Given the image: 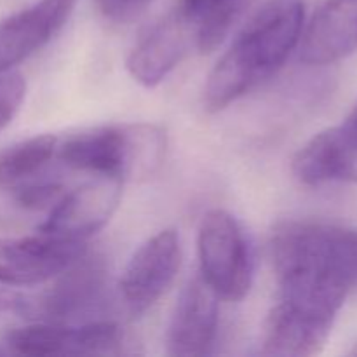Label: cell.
<instances>
[{
	"instance_id": "1",
	"label": "cell",
	"mask_w": 357,
	"mask_h": 357,
	"mask_svg": "<svg viewBox=\"0 0 357 357\" xmlns=\"http://www.w3.org/2000/svg\"><path fill=\"white\" fill-rule=\"evenodd\" d=\"M303 26L302 0H271L260 7L209 73L206 108L225 110L274 75L300 44Z\"/></svg>"
},
{
	"instance_id": "2",
	"label": "cell",
	"mask_w": 357,
	"mask_h": 357,
	"mask_svg": "<svg viewBox=\"0 0 357 357\" xmlns=\"http://www.w3.org/2000/svg\"><path fill=\"white\" fill-rule=\"evenodd\" d=\"M278 281H317L351 293L357 288V227L286 222L271 243Z\"/></svg>"
},
{
	"instance_id": "3",
	"label": "cell",
	"mask_w": 357,
	"mask_h": 357,
	"mask_svg": "<svg viewBox=\"0 0 357 357\" xmlns=\"http://www.w3.org/2000/svg\"><path fill=\"white\" fill-rule=\"evenodd\" d=\"M167 136L160 126H101L59 139L56 159L66 167L119 180L149 178L162 166Z\"/></svg>"
},
{
	"instance_id": "4",
	"label": "cell",
	"mask_w": 357,
	"mask_h": 357,
	"mask_svg": "<svg viewBox=\"0 0 357 357\" xmlns=\"http://www.w3.org/2000/svg\"><path fill=\"white\" fill-rule=\"evenodd\" d=\"M344 303L303 293H281L265 321L264 354L307 357L319 354L330 340Z\"/></svg>"
},
{
	"instance_id": "5",
	"label": "cell",
	"mask_w": 357,
	"mask_h": 357,
	"mask_svg": "<svg viewBox=\"0 0 357 357\" xmlns=\"http://www.w3.org/2000/svg\"><path fill=\"white\" fill-rule=\"evenodd\" d=\"M197 251L204 281L220 300L241 302L250 293L253 260L239 222L223 209H213L201 220Z\"/></svg>"
},
{
	"instance_id": "6",
	"label": "cell",
	"mask_w": 357,
	"mask_h": 357,
	"mask_svg": "<svg viewBox=\"0 0 357 357\" xmlns=\"http://www.w3.org/2000/svg\"><path fill=\"white\" fill-rule=\"evenodd\" d=\"M107 286L105 261L86 253L56 275L52 284L40 295L26 300L21 296L16 310L42 323H72L100 310L107 298Z\"/></svg>"
},
{
	"instance_id": "7",
	"label": "cell",
	"mask_w": 357,
	"mask_h": 357,
	"mask_svg": "<svg viewBox=\"0 0 357 357\" xmlns=\"http://www.w3.org/2000/svg\"><path fill=\"white\" fill-rule=\"evenodd\" d=\"M181 267V243L174 229H164L146 239L119 282L121 298L132 314H142L155 305L171 288Z\"/></svg>"
},
{
	"instance_id": "8",
	"label": "cell",
	"mask_w": 357,
	"mask_h": 357,
	"mask_svg": "<svg viewBox=\"0 0 357 357\" xmlns=\"http://www.w3.org/2000/svg\"><path fill=\"white\" fill-rule=\"evenodd\" d=\"M86 253V241L44 232L0 243V284L7 288L44 284Z\"/></svg>"
},
{
	"instance_id": "9",
	"label": "cell",
	"mask_w": 357,
	"mask_h": 357,
	"mask_svg": "<svg viewBox=\"0 0 357 357\" xmlns=\"http://www.w3.org/2000/svg\"><path fill=\"white\" fill-rule=\"evenodd\" d=\"M124 181L112 176H96L93 181L66 192L51 208L38 230L52 236L86 241L103 229L114 216Z\"/></svg>"
},
{
	"instance_id": "10",
	"label": "cell",
	"mask_w": 357,
	"mask_h": 357,
	"mask_svg": "<svg viewBox=\"0 0 357 357\" xmlns=\"http://www.w3.org/2000/svg\"><path fill=\"white\" fill-rule=\"evenodd\" d=\"M293 174L307 187L357 181V129L349 121L317 132L293 159Z\"/></svg>"
},
{
	"instance_id": "11",
	"label": "cell",
	"mask_w": 357,
	"mask_h": 357,
	"mask_svg": "<svg viewBox=\"0 0 357 357\" xmlns=\"http://www.w3.org/2000/svg\"><path fill=\"white\" fill-rule=\"evenodd\" d=\"M220 296L201 274L181 289L167 330V354L197 357L208 354L218 330Z\"/></svg>"
},
{
	"instance_id": "12",
	"label": "cell",
	"mask_w": 357,
	"mask_h": 357,
	"mask_svg": "<svg viewBox=\"0 0 357 357\" xmlns=\"http://www.w3.org/2000/svg\"><path fill=\"white\" fill-rule=\"evenodd\" d=\"M192 49H197L194 30L173 9L139 38L126 66L136 82L150 89L159 86Z\"/></svg>"
},
{
	"instance_id": "13",
	"label": "cell",
	"mask_w": 357,
	"mask_h": 357,
	"mask_svg": "<svg viewBox=\"0 0 357 357\" xmlns=\"http://www.w3.org/2000/svg\"><path fill=\"white\" fill-rule=\"evenodd\" d=\"M77 0H40L0 20V73L52 40L66 24Z\"/></svg>"
},
{
	"instance_id": "14",
	"label": "cell",
	"mask_w": 357,
	"mask_h": 357,
	"mask_svg": "<svg viewBox=\"0 0 357 357\" xmlns=\"http://www.w3.org/2000/svg\"><path fill=\"white\" fill-rule=\"evenodd\" d=\"M357 51V0H324L303 26L300 59L331 65Z\"/></svg>"
},
{
	"instance_id": "15",
	"label": "cell",
	"mask_w": 357,
	"mask_h": 357,
	"mask_svg": "<svg viewBox=\"0 0 357 357\" xmlns=\"http://www.w3.org/2000/svg\"><path fill=\"white\" fill-rule=\"evenodd\" d=\"M241 6L243 0H178L174 10L194 30L197 51L209 54L222 45Z\"/></svg>"
},
{
	"instance_id": "16",
	"label": "cell",
	"mask_w": 357,
	"mask_h": 357,
	"mask_svg": "<svg viewBox=\"0 0 357 357\" xmlns=\"http://www.w3.org/2000/svg\"><path fill=\"white\" fill-rule=\"evenodd\" d=\"M7 345L20 356H84L82 326L38 321L37 324L17 328L9 333Z\"/></svg>"
},
{
	"instance_id": "17",
	"label": "cell",
	"mask_w": 357,
	"mask_h": 357,
	"mask_svg": "<svg viewBox=\"0 0 357 357\" xmlns=\"http://www.w3.org/2000/svg\"><path fill=\"white\" fill-rule=\"evenodd\" d=\"M58 136L40 135L23 139L0 152V188H17L37 180L56 159Z\"/></svg>"
},
{
	"instance_id": "18",
	"label": "cell",
	"mask_w": 357,
	"mask_h": 357,
	"mask_svg": "<svg viewBox=\"0 0 357 357\" xmlns=\"http://www.w3.org/2000/svg\"><path fill=\"white\" fill-rule=\"evenodd\" d=\"M26 96V80L20 72L0 73V131L13 122Z\"/></svg>"
},
{
	"instance_id": "19",
	"label": "cell",
	"mask_w": 357,
	"mask_h": 357,
	"mask_svg": "<svg viewBox=\"0 0 357 357\" xmlns=\"http://www.w3.org/2000/svg\"><path fill=\"white\" fill-rule=\"evenodd\" d=\"M14 190L16 201L28 209H42L47 206L52 208L63 195L61 185L52 180H31Z\"/></svg>"
},
{
	"instance_id": "20",
	"label": "cell",
	"mask_w": 357,
	"mask_h": 357,
	"mask_svg": "<svg viewBox=\"0 0 357 357\" xmlns=\"http://www.w3.org/2000/svg\"><path fill=\"white\" fill-rule=\"evenodd\" d=\"M152 0H96L103 16L114 21H128L146 9Z\"/></svg>"
},
{
	"instance_id": "21",
	"label": "cell",
	"mask_w": 357,
	"mask_h": 357,
	"mask_svg": "<svg viewBox=\"0 0 357 357\" xmlns=\"http://www.w3.org/2000/svg\"><path fill=\"white\" fill-rule=\"evenodd\" d=\"M21 296L16 295L14 291L7 289V286L0 284V312H6V310H16L20 305Z\"/></svg>"
},
{
	"instance_id": "22",
	"label": "cell",
	"mask_w": 357,
	"mask_h": 357,
	"mask_svg": "<svg viewBox=\"0 0 357 357\" xmlns=\"http://www.w3.org/2000/svg\"><path fill=\"white\" fill-rule=\"evenodd\" d=\"M347 121L351 122V124L357 129V103H356V107L352 108V112H351V115H349V117H347Z\"/></svg>"
},
{
	"instance_id": "23",
	"label": "cell",
	"mask_w": 357,
	"mask_h": 357,
	"mask_svg": "<svg viewBox=\"0 0 357 357\" xmlns=\"http://www.w3.org/2000/svg\"><path fill=\"white\" fill-rule=\"evenodd\" d=\"M351 356H357V344L351 349Z\"/></svg>"
}]
</instances>
